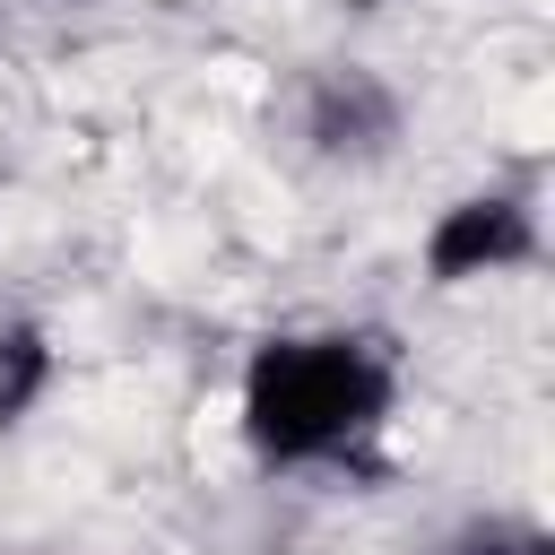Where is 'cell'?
I'll return each instance as SVG.
<instances>
[{"mask_svg":"<svg viewBox=\"0 0 555 555\" xmlns=\"http://www.w3.org/2000/svg\"><path fill=\"white\" fill-rule=\"evenodd\" d=\"M399 130H408V104L382 69L330 61V69L304 78V139H312L321 165H382L399 147Z\"/></svg>","mask_w":555,"mask_h":555,"instance_id":"cell-3","label":"cell"},{"mask_svg":"<svg viewBox=\"0 0 555 555\" xmlns=\"http://www.w3.org/2000/svg\"><path fill=\"white\" fill-rule=\"evenodd\" d=\"M451 555H555V538H546L538 520L486 512V520H460V529H451Z\"/></svg>","mask_w":555,"mask_h":555,"instance_id":"cell-5","label":"cell"},{"mask_svg":"<svg viewBox=\"0 0 555 555\" xmlns=\"http://www.w3.org/2000/svg\"><path fill=\"white\" fill-rule=\"evenodd\" d=\"M52 373H61L52 330H43V321H26V312H9V321H0V434H9V425H26V416L43 408Z\"/></svg>","mask_w":555,"mask_h":555,"instance_id":"cell-4","label":"cell"},{"mask_svg":"<svg viewBox=\"0 0 555 555\" xmlns=\"http://www.w3.org/2000/svg\"><path fill=\"white\" fill-rule=\"evenodd\" d=\"M0 555H43V546H0Z\"/></svg>","mask_w":555,"mask_h":555,"instance_id":"cell-6","label":"cell"},{"mask_svg":"<svg viewBox=\"0 0 555 555\" xmlns=\"http://www.w3.org/2000/svg\"><path fill=\"white\" fill-rule=\"evenodd\" d=\"M399 408L390 330H278L243 356L234 425L260 468H373V442Z\"/></svg>","mask_w":555,"mask_h":555,"instance_id":"cell-1","label":"cell"},{"mask_svg":"<svg viewBox=\"0 0 555 555\" xmlns=\"http://www.w3.org/2000/svg\"><path fill=\"white\" fill-rule=\"evenodd\" d=\"M538 251H546V234H538V208L520 191H468L425 225V278L434 286H477V278L529 269Z\"/></svg>","mask_w":555,"mask_h":555,"instance_id":"cell-2","label":"cell"}]
</instances>
